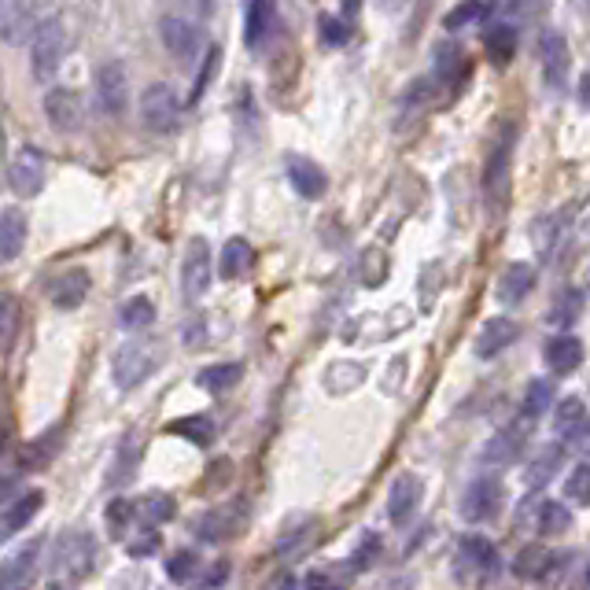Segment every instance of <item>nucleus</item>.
<instances>
[{"mask_svg":"<svg viewBox=\"0 0 590 590\" xmlns=\"http://www.w3.org/2000/svg\"><path fill=\"white\" fill-rule=\"evenodd\" d=\"M340 8H343V15H359V8H362V0H340Z\"/></svg>","mask_w":590,"mask_h":590,"instance_id":"nucleus-57","label":"nucleus"},{"mask_svg":"<svg viewBox=\"0 0 590 590\" xmlns=\"http://www.w3.org/2000/svg\"><path fill=\"white\" fill-rule=\"evenodd\" d=\"M134 505H137L140 520H148V528H152V524H166V520H174V513H177V502H174L166 491H152V494H145V499H137Z\"/></svg>","mask_w":590,"mask_h":590,"instance_id":"nucleus-38","label":"nucleus"},{"mask_svg":"<svg viewBox=\"0 0 590 590\" xmlns=\"http://www.w3.org/2000/svg\"><path fill=\"white\" fill-rule=\"evenodd\" d=\"M502 510V480L499 476H476L462 494V517L473 524L494 520Z\"/></svg>","mask_w":590,"mask_h":590,"instance_id":"nucleus-9","label":"nucleus"},{"mask_svg":"<svg viewBox=\"0 0 590 590\" xmlns=\"http://www.w3.org/2000/svg\"><path fill=\"white\" fill-rule=\"evenodd\" d=\"M243 377V365L240 362H218V365H208V369H200V384L203 391H211V396H218V391H229L233 384H240Z\"/></svg>","mask_w":590,"mask_h":590,"instance_id":"nucleus-36","label":"nucleus"},{"mask_svg":"<svg viewBox=\"0 0 590 590\" xmlns=\"http://www.w3.org/2000/svg\"><path fill=\"white\" fill-rule=\"evenodd\" d=\"M380 561V536L377 531H365V536L354 542V554H351V568L354 573H365Z\"/></svg>","mask_w":590,"mask_h":590,"instance_id":"nucleus-43","label":"nucleus"},{"mask_svg":"<svg viewBox=\"0 0 590 590\" xmlns=\"http://www.w3.org/2000/svg\"><path fill=\"white\" fill-rule=\"evenodd\" d=\"M152 322H155V303L148 296H134V299H126V303H122V311H118L122 329L137 332V329H148Z\"/></svg>","mask_w":590,"mask_h":590,"instance_id":"nucleus-37","label":"nucleus"},{"mask_svg":"<svg viewBox=\"0 0 590 590\" xmlns=\"http://www.w3.org/2000/svg\"><path fill=\"white\" fill-rule=\"evenodd\" d=\"M12 332H15V299L0 296V348H4Z\"/></svg>","mask_w":590,"mask_h":590,"instance_id":"nucleus-52","label":"nucleus"},{"mask_svg":"<svg viewBox=\"0 0 590 590\" xmlns=\"http://www.w3.org/2000/svg\"><path fill=\"white\" fill-rule=\"evenodd\" d=\"M208 288H211V243L203 237H192L181 262V296L196 303V299L208 296Z\"/></svg>","mask_w":590,"mask_h":590,"instance_id":"nucleus-8","label":"nucleus"},{"mask_svg":"<svg viewBox=\"0 0 590 590\" xmlns=\"http://www.w3.org/2000/svg\"><path fill=\"white\" fill-rule=\"evenodd\" d=\"M322 384L329 396H351L354 388L365 384V365L362 362H332L329 369H325Z\"/></svg>","mask_w":590,"mask_h":590,"instance_id":"nucleus-32","label":"nucleus"},{"mask_svg":"<svg viewBox=\"0 0 590 590\" xmlns=\"http://www.w3.org/2000/svg\"><path fill=\"white\" fill-rule=\"evenodd\" d=\"M539 60H542V81L550 89H565L568 81V67H573V52H568V41L557 30H547L539 41Z\"/></svg>","mask_w":590,"mask_h":590,"instance_id":"nucleus-16","label":"nucleus"},{"mask_svg":"<svg viewBox=\"0 0 590 590\" xmlns=\"http://www.w3.org/2000/svg\"><path fill=\"white\" fill-rule=\"evenodd\" d=\"M269 590H299V583H296V579H292V576H280V579H277V583H274V587H269Z\"/></svg>","mask_w":590,"mask_h":590,"instance_id":"nucleus-56","label":"nucleus"},{"mask_svg":"<svg viewBox=\"0 0 590 590\" xmlns=\"http://www.w3.org/2000/svg\"><path fill=\"white\" fill-rule=\"evenodd\" d=\"M487 12H491V8H487L484 0H462V4H457L454 12L443 15V26H447V30H462V26L487 18Z\"/></svg>","mask_w":590,"mask_h":590,"instance_id":"nucleus-41","label":"nucleus"},{"mask_svg":"<svg viewBox=\"0 0 590 590\" xmlns=\"http://www.w3.org/2000/svg\"><path fill=\"white\" fill-rule=\"evenodd\" d=\"M26 248V214L8 208L0 214V262H15Z\"/></svg>","mask_w":590,"mask_h":590,"instance_id":"nucleus-29","label":"nucleus"},{"mask_svg":"<svg viewBox=\"0 0 590 590\" xmlns=\"http://www.w3.org/2000/svg\"><path fill=\"white\" fill-rule=\"evenodd\" d=\"M243 517H248V505L226 502L211 513H200V517L192 520V536L203 539V542H226L243 528Z\"/></svg>","mask_w":590,"mask_h":590,"instance_id":"nucleus-11","label":"nucleus"},{"mask_svg":"<svg viewBox=\"0 0 590 590\" xmlns=\"http://www.w3.org/2000/svg\"><path fill=\"white\" fill-rule=\"evenodd\" d=\"M579 311H583V292L579 288H568L565 296H557V303H554V311H550V322L554 325H573L576 317H579Z\"/></svg>","mask_w":590,"mask_h":590,"instance_id":"nucleus-44","label":"nucleus"},{"mask_svg":"<svg viewBox=\"0 0 590 590\" xmlns=\"http://www.w3.org/2000/svg\"><path fill=\"white\" fill-rule=\"evenodd\" d=\"M517 336H520V325L513 322V317H491V322H484V329L476 332V359L484 362L499 359Z\"/></svg>","mask_w":590,"mask_h":590,"instance_id":"nucleus-19","label":"nucleus"},{"mask_svg":"<svg viewBox=\"0 0 590 590\" xmlns=\"http://www.w3.org/2000/svg\"><path fill=\"white\" fill-rule=\"evenodd\" d=\"M89 296V274L86 269H67V274H60L49 285V299L52 306H60V311H74V306H81Z\"/></svg>","mask_w":590,"mask_h":590,"instance_id":"nucleus-24","label":"nucleus"},{"mask_svg":"<svg viewBox=\"0 0 590 590\" xmlns=\"http://www.w3.org/2000/svg\"><path fill=\"white\" fill-rule=\"evenodd\" d=\"M218 63H222V52H218V49H211V52H208V60H203L200 81H196V86H192V97H189V104H196V100L203 97V89H208L211 81H214V74H218Z\"/></svg>","mask_w":590,"mask_h":590,"instance_id":"nucleus-49","label":"nucleus"},{"mask_svg":"<svg viewBox=\"0 0 590 590\" xmlns=\"http://www.w3.org/2000/svg\"><path fill=\"white\" fill-rule=\"evenodd\" d=\"M171 432L181 436V439H189V443H196V447H208L211 439H214V420L208 414H192V417L174 420Z\"/></svg>","mask_w":590,"mask_h":590,"instance_id":"nucleus-39","label":"nucleus"},{"mask_svg":"<svg viewBox=\"0 0 590 590\" xmlns=\"http://www.w3.org/2000/svg\"><path fill=\"white\" fill-rule=\"evenodd\" d=\"M542 359H547L550 373H557V377H568V373H576L579 365H583V343H579L576 336H568V332L550 336L547 348H542Z\"/></svg>","mask_w":590,"mask_h":590,"instance_id":"nucleus-22","label":"nucleus"},{"mask_svg":"<svg viewBox=\"0 0 590 590\" xmlns=\"http://www.w3.org/2000/svg\"><path fill=\"white\" fill-rule=\"evenodd\" d=\"M576 8H579V12H587V0H576Z\"/></svg>","mask_w":590,"mask_h":590,"instance_id":"nucleus-61","label":"nucleus"},{"mask_svg":"<svg viewBox=\"0 0 590 590\" xmlns=\"http://www.w3.org/2000/svg\"><path fill=\"white\" fill-rule=\"evenodd\" d=\"M557 222H561V218H542L539 226H531V240L539 243L542 255H550V251H554V243H557V237H561Z\"/></svg>","mask_w":590,"mask_h":590,"instance_id":"nucleus-48","label":"nucleus"},{"mask_svg":"<svg viewBox=\"0 0 590 590\" xmlns=\"http://www.w3.org/2000/svg\"><path fill=\"white\" fill-rule=\"evenodd\" d=\"M159 37H163L166 52H171L177 63H192L196 52H200V26L185 15H166L163 23H159Z\"/></svg>","mask_w":590,"mask_h":590,"instance_id":"nucleus-15","label":"nucleus"},{"mask_svg":"<svg viewBox=\"0 0 590 590\" xmlns=\"http://www.w3.org/2000/svg\"><path fill=\"white\" fill-rule=\"evenodd\" d=\"M108 531L115 539H122L129 531V524H134V517H137V505H134V499H115L108 505Z\"/></svg>","mask_w":590,"mask_h":590,"instance_id":"nucleus-42","label":"nucleus"},{"mask_svg":"<svg viewBox=\"0 0 590 590\" xmlns=\"http://www.w3.org/2000/svg\"><path fill=\"white\" fill-rule=\"evenodd\" d=\"M60 439H63V428L55 425V428H49L37 443H30L23 451V465L26 469H41V465H49L52 457H55V447H60Z\"/></svg>","mask_w":590,"mask_h":590,"instance_id":"nucleus-40","label":"nucleus"},{"mask_svg":"<svg viewBox=\"0 0 590 590\" xmlns=\"http://www.w3.org/2000/svg\"><path fill=\"white\" fill-rule=\"evenodd\" d=\"M63 55H67V26L60 18H45L34 30L30 41V71L37 81H49L55 71H60Z\"/></svg>","mask_w":590,"mask_h":590,"instance_id":"nucleus-4","label":"nucleus"},{"mask_svg":"<svg viewBox=\"0 0 590 590\" xmlns=\"http://www.w3.org/2000/svg\"><path fill=\"white\" fill-rule=\"evenodd\" d=\"M97 536L86 528H67L60 539H55V550L49 557V576L55 583L78 587L86 583L89 573L97 568Z\"/></svg>","mask_w":590,"mask_h":590,"instance_id":"nucleus-1","label":"nucleus"},{"mask_svg":"<svg viewBox=\"0 0 590 590\" xmlns=\"http://www.w3.org/2000/svg\"><path fill=\"white\" fill-rule=\"evenodd\" d=\"M166 351L159 343H148V340H134V343H122L111 359V373H115V388L122 391H134L137 384H145L152 373L163 365Z\"/></svg>","mask_w":590,"mask_h":590,"instance_id":"nucleus-2","label":"nucleus"},{"mask_svg":"<svg viewBox=\"0 0 590 590\" xmlns=\"http://www.w3.org/2000/svg\"><path fill=\"white\" fill-rule=\"evenodd\" d=\"M185 12H192L196 18H208L214 12V0H181Z\"/></svg>","mask_w":590,"mask_h":590,"instance_id":"nucleus-55","label":"nucleus"},{"mask_svg":"<svg viewBox=\"0 0 590 590\" xmlns=\"http://www.w3.org/2000/svg\"><path fill=\"white\" fill-rule=\"evenodd\" d=\"M420 502V480L414 473H402L396 476V484H391L388 491V520L391 524H406L410 517H414Z\"/></svg>","mask_w":590,"mask_h":590,"instance_id":"nucleus-23","label":"nucleus"},{"mask_svg":"<svg viewBox=\"0 0 590 590\" xmlns=\"http://www.w3.org/2000/svg\"><path fill=\"white\" fill-rule=\"evenodd\" d=\"M510 4H513V12H528L531 0H510Z\"/></svg>","mask_w":590,"mask_h":590,"instance_id":"nucleus-58","label":"nucleus"},{"mask_svg":"<svg viewBox=\"0 0 590 590\" xmlns=\"http://www.w3.org/2000/svg\"><path fill=\"white\" fill-rule=\"evenodd\" d=\"M269 30H274V0H248V8H243V41H248V49H262Z\"/></svg>","mask_w":590,"mask_h":590,"instance_id":"nucleus-27","label":"nucleus"},{"mask_svg":"<svg viewBox=\"0 0 590 590\" xmlns=\"http://www.w3.org/2000/svg\"><path fill=\"white\" fill-rule=\"evenodd\" d=\"M561 565L554 550H547V547H524L517 557H513V576H520V579H550V573Z\"/></svg>","mask_w":590,"mask_h":590,"instance_id":"nucleus-28","label":"nucleus"},{"mask_svg":"<svg viewBox=\"0 0 590 590\" xmlns=\"http://www.w3.org/2000/svg\"><path fill=\"white\" fill-rule=\"evenodd\" d=\"M454 573L462 583H487V579L499 576L502 557H499V550H494V542L484 536H465L457 542Z\"/></svg>","mask_w":590,"mask_h":590,"instance_id":"nucleus-3","label":"nucleus"},{"mask_svg":"<svg viewBox=\"0 0 590 590\" xmlns=\"http://www.w3.org/2000/svg\"><path fill=\"white\" fill-rule=\"evenodd\" d=\"M159 547H163V539H159L155 531L148 528V531H140L134 542H129V557H152Z\"/></svg>","mask_w":590,"mask_h":590,"instance_id":"nucleus-51","label":"nucleus"},{"mask_svg":"<svg viewBox=\"0 0 590 590\" xmlns=\"http://www.w3.org/2000/svg\"><path fill=\"white\" fill-rule=\"evenodd\" d=\"M229 576V561H214V568H208V576H203V590H218L226 583Z\"/></svg>","mask_w":590,"mask_h":590,"instance_id":"nucleus-54","label":"nucleus"},{"mask_svg":"<svg viewBox=\"0 0 590 590\" xmlns=\"http://www.w3.org/2000/svg\"><path fill=\"white\" fill-rule=\"evenodd\" d=\"M196 568H200V554H196V550H177V554L166 561V576H171L174 583H189Z\"/></svg>","mask_w":590,"mask_h":590,"instance_id":"nucleus-45","label":"nucleus"},{"mask_svg":"<svg viewBox=\"0 0 590 590\" xmlns=\"http://www.w3.org/2000/svg\"><path fill=\"white\" fill-rule=\"evenodd\" d=\"M554 428L565 443H583L587 439V406L579 396H568L565 402H557V414H554Z\"/></svg>","mask_w":590,"mask_h":590,"instance_id":"nucleus-25","label":"nucleus"},{"mask_svg":"<svg viewBox=\"0 0 590 590\" xmlns=\"http://www.w3.org/2000/svg\"><path fill=\"white\" fill-rule=\"evenodd\" d=\"M255 266V248H251L243 237H233L226 248H222V259H218V274L226 280H237L243 277L248 269Z\"/></svg>","mask_w":590,"mask_h":590,"instance_id":"nucleus-31","label":"nucleus"},{"mask_svg":"<svg viewBox=\"0 0 590 590\" xmlns=\"http://www.w3.org/2000/svg\"><path fill=\"white\" fill-rule=\"evenodd\" d=\"M384 277H388V255L377 251V248H369L362 255V285L365 288H377Z\"/></svg>","mask_w":590,"mask_h":590,"instance_id":"nucleus-47","label":"nucleus"},{"mask_svg":"<svg viewBox=\"0 0 590 590\" xmlns=\"http://www.w3.org/2000/svg\"><path fill=\"white\" fill-rule=\"evenodd\" d=\"M565 491H568V499L573 502H579V505H587V465L579 462L576 469H573V476H568V484H565Z\"/></svg>","mask_w":590,"mask_h":590,"instance_id":"nucleus-50","label":"nucleus"},{"mask_svg":"<svg viewBox=\"0 0 590 590\" xmlns=\"http://www.w3.org/2000/svg\"><path fill=\"white\" fill-rule=\"evenodd\" d=\"M380 8H396V4H402V0H377Z\"/></svg>","mask_w":590,"mask_h":590,"instance_id":"nucleus-60","label":"nucleus"},{"mask_svg":"<svg viewBox=\"0 0 590 590\" xmlns=\"http://www.w3.org/2000/svg\"><path fill=\"white\" fill-rule=\"evenodd\" d=\"M45 505V494L41 491H26L23 499H15L8 510H0V547H4L8 539H15L18 531L30 524L37 513H41Z\"/></svg>","mask_w":590,"mask_h":590,"instance_id":"nucleus-21","label":"nucleus"},{"mask_svg":"<svg viewBox=\"0 0 590 590\" xmlns=\"http://www.w3.org/2000/svg\"><path fill=\"white\" fill-rule=\"evenodd\" d=\"M531 420H513L505 432H499L491 439V443L484 447V465H494V469H502V465H513V462H520V454H524V447H528V436H531Z\"/></svg>","mask_w":590,"mask_h":590,"instance_id":"nucleus-14","label":"nucleus"},{"mask_svg":"<svg viewBox=\"0 0 590 590\" xmlns=\"http://www.w3.org/2000/svg\"><path fill=\"white\" fill-rule=\"evenodd\" d=\"M288 177H292V189L303 196V200H322L325 189H329V174L306 155L288 159Z\"/></svg>","mask_w":590,"mask_h":590,"instance_id":"nucleus-20","label":"nucleus"},{"mask_svg":"<svg viewBox=\"0 0 590 590\" xmlns=\"http://www.w3.org/2000/svg\"><path fill=\"white\" fill-rule=\"evenodd\" d=\"M45 177H49V163L34 145H23L8 163V185L15 196H37L45 189Z\"/></svg>","mask_w":590,"mask_h":590,"instance_id":"nucleus-7","label":"nucleus"},{"mask_svg":"<svg viewBox=\"0 0 590 590\" xmlns=\"http://www.w3.org/2000/svg\"><path fill=\"white\" fill-rule=\"evenodd\" d=\"M510 159H513V129H502L484 163V200L494 214L505 208V196H510Z\"/></svg>","mask_w":590,"mask_h":590,"instance_id":"nucleus-5","label":"nucleus"},{"mask_svg":"<svg viewBox=\"0 0 590 590\" xmlns=\"http://www.w3.org/2000/svg\"><path fill=\"white\" fill-rule=\"evenodd\" d=\"M45 115L60 134H78L81 122H86V104L74 89H49L45 97Z\"/></svg>","mask_w":590,"mask_h":590,"instance_id":"nucleus-17","label":"nucleus"},{"mask_svg":"<svg viewBox=\"0 0 590 590\" xmlns=\"http://www.w3.org/2000/svg\"><path fill=\"white\" fill-rule=\"evenodd\" d=\"M517 520L524 528H536L539 536H565L568 524H573V513L565 510V502H547L539 494H531V499H524Z\"/></svg>","mask_w":590,"mask_h":590,"instance_id":"nucleus-10","label":"nucleus"},{"mask_svg":"<svg viewBox=\"0 0 590 590\" xmlns=\"http://www.w3.org/2000/svg\"><path fill=\"white\" fill-rule=\"evenodd\" d=\"M484 52L491 63H499V67H505V63L517 55V26L513 23H491L484 34Z\"/></svg>","mask_w":590,"mask_h":590,"instance_id":"nucleus-30","label":"nucleus"},{"mask_svg":"<svg viewBox=\"0 0 590 590\" xmlns=\"http://www.w3.org/2000/svg\"><path fill=\"white\" fill-rule=\"evenodd\" d=\"M41 550H45V539H34L26 542V547H18L15 554L0 565V590H34Z\"/></svg>","mask_w":590,"mask_h":590,"instance_id":"nucleus-12","label":"nucleus"},{"mask_svg":"<svg viewBox=\"0 0 590 590\" xmlns=\"http://www.w3.org/2000/svg\"><path fill=\"white\" fill-rule=\"evenodd\" d=\"M4 443H8V425L0 420V454H4Z\"/></svg>","mask_w":590,"mask_h":590,"instance_id":"nucleus-59","label":"nucleus"},{"mask_svg":"<svg viewBox=\"0 0 590 590\" xmlns=\"http://www.w3.org/2000/svg\"><path fill=\"white\" fill-rule=\"evenodd\" d=\"M317 34H322L325 49H343V45H348V37H351V26L343 23V18H336V15H322Z\"/></svg>","mask_w":590,"mask_h":590,"instance_id":"nucleus-46","label":"nucleus"},{"mask_svg":"<svg viewBox=\"0 0 590 590\" xmlns=\"http://www.w3.org/2000/svg\"><path fill=\"white\" fill-rule=\"evenodd\" d=\"M97 104L104 111L108 118H122L126 115V104H129V78H126V67L122 63H104L97 71Z\"/></svg>","mask_w":590,"mask_h":590,"instance_id":"nucleus-13","label":"nucleus"},{"mask_svg":"<svg viewBox=\"0 0 590 590\" xmlns=\"http://www.w3.org/2000/svg\"><path fill=\"white\" fill-rule=\"evenodd\" d=\"M536 288V269L528 262H510L499 277V299L505 306H517L520 299H528V292Z\"/></svg>","mask_w":590,"mask_h":590,"instance_id":"nucleus-26","label":"nucleus"},{"mask_svg":"<svg viewBox=\"0 0 590 590\" xmlns=\"http://www.w3.org/2000/svg\"><path fill=\"white\" fill-rule=\"evenodd\" d=\"M137 462H140V443L134 436L126 439V443H118V451H115V462H111V469H108V487L111 491H118V487H126L129 480H134V473H137Z\"/></svg>","mask_w":590,"mask_h":590,"instance_id":"nucleus-34","label":"nucleus"},{"mask_svg":"<svg viewBox=\"0 0 590 590\" xmlns=\"http://www.w3.org/2000/svg\"><path fill=\"white\" fill-rule=\"evenodd\" d=\"M561 457H565V447L561 443H547L539 447L536 457H531L528 473H524V480H528V487H536V491H542L547 487V480L561 469Z\"/></svg>","mask_w":590,"mask_h":590,"instance_id":"nucleus-33","label":"nucleus"},{"mask_svg":"<svg viewBox=\"0 0 590 590\" xmlns=\"http://www.w3.org/2000/svg\"><path fill=\"white\" fill-rule=\"evenodd\" d=\"M303 590H348V587H343L340 579H332L329 573H322V568H314V573H306Z\"/></svg>","mask_w":590,"mask_h":590,"instance_id":"nucleus-53","label":"nucleus"},{"mask_svg":"<svg viewBox=\"0 0 590 590\" xmlns=\"http://www.w3.org/2000/svg\"><path fill=\"white\" fill-rule=\"evenodd\" d=\"M177 115H181V104H177V92L171 86H148L145 97H140V122H145L148 134H174L177 129Z\"/></svg>","mask_w":590,"mask_h":590,"instance_id":"nucleus-6","label":"nucleus"},{"mask_svg":"<svg viewBox=\"0 0 590 590\" xmlns=\"http://www.w3.org/2000/svg\"><path fill=\"white\" fill-rule=\"evenodd\" d=\"M550 406H554V380H547V377L531 380L528 388H524L520 420H531V425H539V417L547 414Z\"/></svg>","mask_w":590,"mask_h":590,"instance_id":"nucleus-35","label":"nucleus"},{"mask_svg":"<svg viewBox=\"0 0 590 590\" xmlns=\"http://www.w3.org/2000/svg\"><path fill=\"white\" fill-rule=\"evenodd\" d=\"M410 317L402 306H396L391 314H369V317H362V322H354L348 332V340L354 343V340H365V343H380L384 336H396V332H402V329H410Z\"/></svg>","mask_w":590,"mask_h":590,"instance_id":"nucleus-18","label":"nucleus"}]
</instances>
